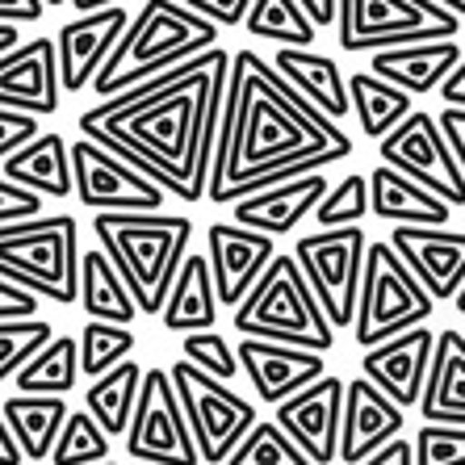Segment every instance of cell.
<instances>
[{
    "instance_id": "obj_1",
    "label": "cell",
    "mask_w": 465,
    "mask_h": 465,
    "mask_svg": "<svg viewBox=\"0 0 465 465\" xmlns=\"http://www.w3.org/2000/svg\"><path fill=\"white\" fill-rule=\"evenodd\" d=\"M227 80L239 97V130L235 143H231L223 184L210 193V202L231 206L239 197L285 184L293 176L323 173L327 163L352 155V139L344 134V126L327 122L319 109L306 105L272 72L264 54H231Z\"/></svg>"
},
{
    "instance_id": "obj_2",
    "label": "cell",
    "mask_w": 465,
    "mask_h": 465,
    "mask_svg": "<svg viewBox=\"0 0 465 465\" xmlns=\"http://www.w3.org/2000/svg\"><path fill=\"white\" fill-rule=\"evenodd\" d=\"M231 51L214 46L206 67L176 80L163 97L143 105H109L97 101L80 114V130L88 143L105 147L109 155H147L184 189V202H193V173L202 152V118L214 97V88L227 80Z\"/></svg>"
},
{
    "instance_id": "obj_3",
    "label": "cell",
    "mask_w": 465,
    "mask_h": 465,
    "mask_svg": "<svg viewBox=\"0 0 465 465\" xmlns=\"http://www.w3.org/2000/svg\"><path fill=\"white\" fill-rule=\"evenodd\" d=\"M210 46H218V25L202 22L176 0H143L139 17H130L126 34L109 51V59L101 64L97 80L88 88L101 101H109L173 72L176 64L193 59V54H206Z\"/></svg>"
},
{
    "instance_id": "obj_4",
    "label": "cell",
    "mask_w": 465,
    "mask_h": 465,
    "mask_svg": "<svg viewBox=\"0 0 465 465\" xmlns=\"http://www.w3.org/2000/svg\"><path fill=\"white\" fill-rule=\"evenodd\" d=\"M93 231L139 314H160L189 256L193 223L184 214H97Z\"/></svg>"
},
{
    "instance_id": "obj_5",
    "label": "cell",
    "mask_w": 465,
    "mask_h": 465,
    "mask_svg": "<svg viewBox=\"0 0 465 465\" xmlns=\"http://www.w3.org/2000/svg\"><path fill=\"white\" fill-rule=\"evenodd\" d=\"M235 331L239 340L311 348V352H323V357L336 344V331L327 327L298 260L282 256V252L269 260V269L260 272V282L248 290V298L235 306Z\"/></svg>"
},
{
    "instance_id": "obj_6",
    "label": "cell",
    "mask_w": 465,
    "mask_h": 465,
    "mask_svg": "<svg viewBox=\"0 0 465 465\" xmlns=\"http://www.w3.org/2000/svg\"><path fill=\"white\" fill-rule=\"evenodd\" d=\"M76 218L43 214L30 223L0 227V282L59 306L76 302L80 290V243Z\"/></svg>"
},
{
    "instance_id": "obj_7",
    "label": "cell",
    "mask_w": 465,
    "mask_h": 465,
    "mask_svg": "<svg viewBox=\"0 0 465 465\" xmlns=\"http://www.w3.org/2000/svg\"><path fill=\"white\" fill-rule=\"evenodd\" d=\"M436 302L423 293V285L411 277V269L394 256L386 239H373L365 248V269H361V290H357V314H352V336H357L361 352L373 344L423 327L432 319Z\"/></svg>"
},
{
    "instance_id": "obj_8",
    "label": "cell",
    "mask_w": 465,
    "mask_h": 465,
    "mask_svg": "<svg viewBox=\"0 0 465 465\" xmlns=\"http://www.w3.org/2000/svg\"><path fill=\"white\" fill-rule=\"evenodd\" d=\"M173 390L181 402V415L189 423V436L197 444V457L206 465H223L235 444L256 428V407L252 399H239L227 381L206 378L202 369H193L189 361L173 365Z\"/></svg>"
},
{
    "instance_id": "obj_9",
    "label": "cell",
    "mask_w": 465,
    "mask_h": 465,
    "mask_svg": "<svg viewBox=\"0 0 465 465\" xmlns=\"http://www.w3.org/2000/svg\"><path fill=\"white\" fill-rule=\"evenodd\" d=\"M340 46L348 54L386 51L402 43H436L457 38L461 22L432 0H340Z\"/></svg>"
},
{
    "instance_id": "obj_10",
    "label": "cell",
    "mask_w": 465,
    "mask_h": 465,
    "mask_svg": "<svg viewBox=\"0 0 465 465\" xmlns=\"http://www.w3.org/2000/svg\"><path fill=\"white\" fill-rule=\"evenodd\" d=\"M369 235L361 227H336V231H311L293 243V260L311 285L314 302L323 311L327 327H352L357 314V290L361 269H365Z\"/></svg>"
},
{
    "instance_id": "obj_11",
    "label": "cell",
    "mask_w": 465,
    "mask_h": 465,
    "mask_svg": "<svg viewBox=\"0 0 465 465\" xmlns=\"http://www.w3.org/2000/svg\"><path fill=\"white\" fill-rule=\"evenodd\" d=\"M378 160L394 173H402L407 181H415L420 189H428L432 197H440L449 210L465 206V173L457 163L453 147L444 139L440 122L423 109H411L399 126L390 130L378 143Z\"/></svg>"
},
{
    "instance_id": "obj_12",
    "label": "cell",
    "mask_w": 465,
    "mask_h": 465,
    "mask_svg": "<svg viewBox=\"0 0 465 465\" xmlns=\"http://www.w3.org/2000/svg\"><path fill=\"white\" fill-rule=\"evenodd\" d=\"M126 453L139 465H202L168 369H143L139 402L126 428Z\"/></svg>"
},
{
    "instance_id": "obj_13",
    "label": "cell",
    "mask_w": 465,
    "mask_h": 465,
    "mask_svg": "<svg viewBox=\"0 0 465 465\" xmlns=\"http://www.w3.org/2000/svg\"><path fill=\"white\" fill-rule=\"evenodd\" d=\"M67 155H72V193L93 214H160L168 193L155 189L143 173H134L130 163H122L118 155H109L105 147L76 139Z\"/></svg>"
},
{
    "instance_id": "obj_14",
    "label": "cell",
    "mask_w": 465,
    "mask_h": 465,
    "mask_svg": "<svg viewBox=\"0 0 465 465\" xmlns=\"http://www.w3.org/2000/svg\"><path fill=\"white\" fill-rule=\"evenodd\" d=\"M340 411H344V381L323 373L306 390L272 407V423L306 453L311 465L340 461Z\"/></svg>"
},
{
    "instance_id": "obj_15",
    "label": "cell",
    "mask_w": 465,
    "mask_h": 465,
    "mask_svg": "<svg viewBox=\"0 0 465 465\" xmlns=\"http://www.w3.org/2000/svg\"><path fill=\"white\" fill-rule=\"evenodd\" d=\"M432 302H453L465 285V231L394 227L386 239Z\"/></svg>"
},
{
    "instance_id": "obj_16",
    "label": "cell",
    "mask_w": 465,
    "mask_h": 465,
    "mask_svg": "<svg viewBox=\"0 0 465 465\" xmlns=\"http://www.w3.org/2000/svg\"><path fill=\"white\" fill-rule=\"evenodd\" d=\"M130 13L122 5L97 13H80L76 22L59 25L54 34V64H59V88L64 93H84L97 80L101 64L109 59V51L118 46V38L126 34Z\"/></svg>"
},
{
    "instance_id": "obj_17",
    "label": "cell",
    "mask_w": 465,
    "mask_h": 465,
    "mask_svg": "<svg viewBox=\"0 0 465 465\" xmlns=\"http://www.w3.org/2000/svg\"><path fill=\"white\" fill-rule=\"evenodd\" d=\"M432 352H436L432 327H411V331H402V336L386 340V344L365 348L361 378L373 381L390 402H399L407 411V407H420L423 381H428V369H432Z\"/></svg>"
},
{
    "instance_id": "obj_18",
    "label": "cell",
    "mask_w": 465,
    "mask_h": 465,
    "mask_svg": "<svg viewBox=\"0 0 465 465\" xmlns=\"http://www.w3.org/2000/svg\"><path fill=\"white\" fill-rule=\"evenodd\" d=\"M272 239L260 231L235 227V223H214L206 227V264L214 277L218 306H239L248 298V290L260 282V272L269 269Z\"/></svg>"
},
{
    "instance_id": "obj_19",
    "label": "cell",
    "mask_w": 465,
    "mask_h": 465,
    "mask_svg": "<svg viewBox=\"0 0 465 465\" xmlns=\"http://www.w3.org/2000/svg\"><path fill=\"white\" fill-rule=\"evenodd\" d=\"M59 64H54L51 38H30L0 54V109L51 118L59 114Z\"/></svg>"
},
{
    "instance_id": "obj_20",
    "label": "cell",
    "mask_w": 465,
    "mask_h": 465,
    "mask_svg": "<svg viewBox=\"0 0 465 465\" xmlns=\"http://www.w3.org/2000/svg\"><path fill=\"white\" fill-rule=\"evenodd\" d=\"M239 369L248 373L252 390L260 402H285L290 394L306 390L327 373V357L311 352V348H290V344H269V340H239Z\"/></svg>"
},
{
    "instance_id": "obj_21",
    "label": "cell",
    "mask_w": 465,
    "mask_h": 465,
    "mask_svg": "<svg viewBox=\"0 0 465 465\" xmlns=\"http://www.w3.org/2000/svg\"><path fill=\"white\" fill-rule=\"evenodd\" d=\"M407 411L390 402L373 381H344V411H340V461L361 465L373 449L402 436Z\"/></svg>"
},
{
    "instance_id": "obj_22",
    "label": "cell",
    "mask_w": 465,
    "mask_h": 465,
    "mask_svg": "<svg viewBox=\"0 0 465 465\" xmlns=\"http://www.w3.org/2000/svg\"><path fill=\"white\" fill-rule=\"evenodd\" d=\"M323 193H327V176L306 173L285 184H272V189H260L252 197H239V202H231V214H235V227H248L277 239V235H290L306 214H314Z\"/></svg>"
},
{
    "instance_id": "obj_23",
    "label": "cell",
    "mask_w": 465,
    "mask_h": 465,
    "mask_svg": "<svg viewBox=\"0 0 465 465\" xmlns=\"http://www.w3.org/2000/svg\"><path fill=\"white\" fill-rule=\"evenodd\" d=\"M457 64H461L457 38H436V43H402L373 51L369 72L386 80V84H394L399 93H407V97H420V93H436Z\"/></svg>"
},
{
    "instance_id": "obj_24",
    "label": "cell",
    "mask_w": 465,
    "mask_h": 465,
    "mask_svg": "<svg viewBox=\"0 0 465 465\" xmlns=\"http://www.w3.org/2000/svg\"><path fill=\"white\" fill-rule=\"evenodd\" d=\"M272 72L298 93L311 109H319L327 122H344L352 114L348 105V80L340 76L336 59H327L319 51H298V46H277L272 51Z\"/></svg>"
},
{
    "instance_id": "obj_25",
    "label": "cell",
    "mask_w": 465,
    "mask_h": 465,
    "mask_svg": "<svg viewBox=\"0 0 465 465\" xmlns=\"http://www.w3.org/2000/svg\"><path fill=\"white\" fill-rule=\"evenodd\" d=\"M420 411L428 423H453L465 428V331L444 327L436 336L432 369L423 381Z\"/></svg>"
},
{
    "instance_id": "obj_26",
    "label": "cell",
    "mask_w": 465,
    "mask_h": 465,
    "mask_svg": "<svg viewBox=\"0 0 465 465\" xmlns=\"http://www.w3.org/2000/svg\"><path fill=\"white\" fill-rule=\"evenodd\" d=\"M369 214L381 223H394V227H449L453 210L415 181H407L402 173L378 163L369 176Z\"/></svg>"
},
{
    "instance_id": "obj_27",
    "label": "cell",
    "mask_w": 465,
    "mask_h": 465,
    "mask_svg": "<svg viewBox=\"0 0 465 465\" xmlns=\"http://www.w3.org/2000/svg\"><path fill=\"white\" fill-rule=\"evenodd\" d=\"M214 319H218V293H214L206 252H189L181 272H176L173 290H168L160 323L168 327V331L193 336V331H214Z\"/></svg>"
},
{
    "instance_id": "obj_28",
    "label": "cell",
    "mask_w": 465,
    "mask_h": 465,
    "mask_svg": "<svg viewBox=\"0 0 465 465\" xmlns=\"http://www.w3.org/2000/svg\"><path fill=\"white\" fill-rule=\"evenodd\" d=\"M67 411H72L67 399H54V394H9L5 399L0 415L22 449V461H51V449L59 440Z\"/></svg>"
},
{
    "instance_id": "obj_29",
    "label": "cell",
    "mask_w": 465,
    "mask_h": 465,
    "mask_svg": "<svg viewBox=\"0 0 465 465\" xmlns=\"http://www.w3.org/2000/svg\"><path fill=\"white\" fill-rule=\"evenodd\" d=\"M5 181L22 184L38 197H72V155L64 134H38L5 160Z\"/></svg>"
},
{
    "instance_id": "obj_30",
    "label": "cell",
    "mask_w": 465,
    "mask_h": 465,
    "mask_svg": "<svg viewBox=\"0 0 465 465\" xmlns=\"http://www.w3.org/2000/svg\"><path fill=\"white\" fill-rule=\"evenodd\" d=\"M76 302L88 311V319L97 323H118L130 327L134 323V298H130L126 282L118 277V269L109 264V256L101 248L93 252H80V290H76Z\"/></svg>"
},
{
    "instance_id": "obj_31",
    "label": "cell",
    "mask_w": 465,
    "mask_h": 465,
    "mask_svg": "<svg viewBox=\"0 0 465 465\" xmlns=\"http://www.w3.org/2000/svg\"><path fill=\"white\" fill-rule=\"evenodd\" d=\"M139 386H143V369L139 361H122L109 373H101L84 394V411L97 420V428L105 436H126L134 402H139Z\"/></svg>"
},
{
    "instance_id": "obj_32",
    "label": "cell",
    "mask_w": 465,
    "mask_h": 465,
    "mask_svg": "<svg viewBox=\"0 0 465 465\" xmlns=\"http://www.w3.org/2000/svg\"><path fill=\"white\" fill-rule=\"evenodd\" d=\"M17 394H54L64 399L72 394L80 381V348L72 336H59L54 331L22 369H17Z\"/></svg>"
},
{
    "instance_id": "obj_33",
    "label": "cell",
    "mask_w": 465,
    "mask_h": 465,
    "mask_svg": "<svg viewBox=\"0 0 465 465\" xmlns=\"http://www.w3.org/2000/svg\"><path fill=\"white\" fill-rule=\"evenodd\" d=\"M348 105L357 114L361 130H365V139L381 143L390 130L399 126L407 114H411V97L399 93L394 84L378 80L373 72H357V76H348Z\"/></svg>"
},
{
    "instance_id": "obj_34",
    "label": "cell",
    "mask_w": 465,
    "mask_h": 465,
    "mask_svg": "<svg viewBox=\"0 0 465 465\" xmlns=\"http://www.w3.org/2000/svg\"><path fill=\"white\" fill-rule=\"evenodd\" d=\"M243 30L260 43L277 46H298V51H311V43L319 38L314 22L298 9V0H252L248 17H243Z\"/></svg>"
},
{
    "instance_id": "obj_35",
    "label": "cell",
    "mask_w": 465,
    "mask_h": 465,
    "mask_svg": "<svg viewBox=\"0 0 465 465\" xmlns=\"http://www.w3.org/2000/svg\"><path fill=\"white\" fill-rule=\"evenodd\" d=\"M76 348H80V373H88V378L97 381L101 373H109L114 365L130 361V352H134V331H130V327H118V323H97V319H88L80 340H76Z\"/></svg>"
},
{
    "instance_id": "obj_36",
    "label": "cell",
    "mask_w": 465,
    "mask_h": 465,
    "mask_svg": "<svg viewBox=\"0 0 465 465\" xmlns=\"http://www.w3.org/2000/svg\"><path fill=\"white\" fill-rule=\"evenodd\" d=\"M109 461V436L88 411H67L59 440L51 449V465H101Z\"/></svg>"
},
{
    "instance_id": "obj_37",
    "label": "cell",
    "mask_w": 465,
    "mask_h": 465,
    "mask_svg": "<svg viewBox=\"0 0 465 465\" xmlns=\"http://www.w3.org/2000/svg\"><path fill=\"white\" fill-rule=\"evenodd\" d=\"M223 465H311V461L272 420H256V428L235 444V453Z\"/></svg>"
},
{
    "instance_id": "obj_38",
    "label": "cell",
    "mask_w": 465,
    "mask_h": 465,
    "mask_svg": "<svg viewBox=\"0 0 465 465\" xmlns=\"http://www.w3.org/2000/svg\"><path fill=\"white\" fill-rule=\"evenodd\" d=\"M361 218H369V176L352 173L340 184H327V193L314 206V223L319 231H336V227H357Z\"/></svg>"
},
{
    "instance_id": "obj_39",
    "label": "cell",
    "mask_w": 465,
    "mask_h": 465,
    "mask_svg": "<svg viewBox=\"0 0 465 465\" xmlns=\"http://www.w3.org/2000/svg\"><path fill=\"white\" fill-rule=\"evenodd\" d=\"M54 336V323L46 319H5L0 323V386L9 378H17V369Z\"/></svg>"
},
{
    "instance_id": "obj_40",
    "label": "cell",
    "mask_w": 465,
    "mask_h": 465,
    "mask_svg": "<svg viewBox=\"0 0 465 465\" xmlns=\"http://www.w3.org/2000/svg\"><path fill=\"white\" fill-rule=\"evenodd\" d=\"M181 352H184V361L193 369H202L206 378H218V381H227V386L239 378V357L223 331H193V336H184Z\"/></svg>"
},
{
    "instance_id": "obj_41",
    "label": "cell",
    "mask_w": 465,
    "mask_h": 465,
    "mask_svg": "<svg viewBox=\"0 0 465 465\" xmlns=\"http://www.w3.org/2000/svg\"><path fill=\"white\" fill-rule=\"evenodd\" d=\"M415 465H465V428L453 423H423L411 440Z\"/></svg>"
},
{
    "instance_id": "obj_42",
    "label": "cell",
    "mask_w": 465,
    "mask_h": 465,
    "mask_svg": "<svg viewBox=\"0 0 465 465\" xmlns=\"http://www.w3.org/2000/svg\"><path fill=\"white\" fill-rule=\"evenodd\" d=\"M30 218H43V197L0 176V227H13V223H30Z\"/></svg>"
},
{
    "instance_id": "obj_43",
    "label": "cell",
    "mask_w": 465,
    "mask_h": 465,
    "mask_svg": "<svg viewBox=\"0 0 465 465\" xmlns=\"http://www.w3.org/2000/svg\"><path fill=\"white\" fill-rule=\"evenodd\" d=\"M30 139H38V118H30V114H13V109H0V163L9 160L13 152H22Z\"/></svg>"
},
{
    "instance_id": "obj_44",
    "label": "cell",
    "mask_w": 465,
    "mask_h": 465,
    "mask_svg": "<svg viewBox=\"0 0 465 465\" xmlns=\"http://www.w3.org/2000/svg\"><path fill=\"white\" fill-rule=\"evenodd\" d=\"M189 13H197L202 22H210V25H243V17H248V9H252V0H181Z\"/></svg>"
},
{
    "instance_id": "obj_45",
    "label": "cell",
    "mask_w": 465,
    "mask_h": 465,
    "mask_svg": "<svg viewBox=\"0 0 465 465\" xmlns=\"http://www.w3.org/2000/svg\"><path fill=\"white\" fill-rule=\"evenodd\" d=\"M34 314H38V298H34V293L0 282V323H5V319H34Z\"/></svg>"
},
{
    "instance_id": "obj_46",
    "label": "cell",
    "mask_w": 465,
    "mask_h": 465,
    "mask_svg": "<svg viewBox=\"0 0 465 465\" xmlns=\"http://www.w3.org/2000/svg\"><path fill=\"white\" fill-rule=\"evenodd\" d=\"M361 465H415V449L407 436H394V440H386L381 449H373Z\"/></svg>"
},
{
    "instance_id": "obj_47",
    "label": "cell",
    "mask_w": 465,
    "mask_h": 465,
    "mask_svg": "<svg viewBox=\"0 0 465 465\" xmlns=\"http://www.w3.org/2000/svg\"><path fill=\"white\" fill-rule=\"evenodd\" d=\"M43 9V0H0V25H34Z\"/></svg>"
},
{
    "instance_id": "obj_48",
    "label": "cell",
    "mask_w": 465,
    "mask_h": 465,
    "mask_svg": "<svg viewBox=\"0 0 465 465\" xmlns=\"http://www.w3.org/2000/svg\"><path fill=\"white\" fill-rule=\"evenodd\" d=\"M440 130H444V139H449V147H453L457 163H461V173H465V109H440Z\"/></svg>"
},
{
    "instance_id": "obj_49",
    "label": "cell",
    "mask_w": 465,
    "mask_h": 465,
    "mask_svg": "<svg viewBox=\"0 0 465 465\" xmlns=\"http://www.w3.org/2000/svg\"><path fill=\"white\" fill-rule=\"evenodd\" d=\"M440 101H444V109H465V54H461V64L449 72V80L440 84Z\"/></svg>"
},
{
    "instance_id": "obj_50",
    "label": "cell",
    "mask_w": 465,
    "mask_h": 465,
    "mask_svg": "<svg viewBox=\"0 0 465 465\" xmlns=\"http://www.w3.org/2000/svg\"><path fill=\"white\" fill-rule=\"evenodd\" d=\"M298 9H302L306 17L314 22V30H319V25H331V22H336L340 0H298Z\"/></svg>"
},
{
    "instance_id": "obj_51",
    "label": "cell",
    "mask_w": 465,
    "mask_h": 465,
    "mask_svg": "<svg viewBox=\"0 0 465 465\" xmlns=\"http://www.w3.org/2000/svg\"><path fill=\"white\" fill-rule=\"evenodd\" d=\"M0 465H22V449H17L13 432L5 428V415H0Z\"/></svg>"
},
{
    "instance_id": "obj_52",
    "label": "cell",
    "mask_w": 465,
    "mask_h": 465,
    "mask_svg": "<svg viewBox=\"0 0 465 465\" xmlns=\"http://www.w3.org/2000/svg\"><path fill=\"white\" fill-rule=\"evenodd\" d=\"M13 46H22V30L17 25H0V54H9Z\"/></svg>"
},
{
    "instance_id": "obj_53",
    "label": "cell",
    "mask_w": 465,
    "mask_h": 465,
    "mask_svg": "<svg viewBox=\"0 0 465 465\" xmlns=\"http://www.w3.org/2000/svg\"><path fill=\"white\" fill-rule=\"evenodd\" d=\"M72 5H76V13H97V9H114L122 0H72Z\"/></svg>"
},
{
    "instance_id": "obj_54",
    "label": "cell",
    "mask_w": 465,
    "mask_h": 465,
    "mask_svg": "<svg viewBox=\"0 0 465 465\" xmlns=\"http://www.w3.org/2000/svg\"><path fill=\"white\" fill-rule=\"evenodd\" d=\"M432 5H440L444 13H453L457 22H465V0H432Z\"/></svg>"
},
{
    "instance_id": "obj_55",
    "label": "cell",
    "mask_w": 465,
    "mask_h": 465,
    "mask_svg": "<svg viewBox=\"0 0 465 465\" xmlns=\"http://www.w3.org/2000/svg\"><path fill=\"white\" fill-rule=\"evenodd\" d=\"M453 306H457V314H465V285H461V293L453 298Z\"/></svg>"
},
{
    "instance_id": "obj_56",
    "label": "cell",
    "mask_w": 465,
    "mask_h": 465,
    "mask_svg": "<svg viewBox=\"0 0 465 465\" xmlns=\"http://www.w3.org/2000/svg\"><path fill=\"white\" fill-rule=\"evenodd\" d=\"M46 9H59V5H67V0H43Z\"/></svg>"
},
{
    "instance_id": "obj_57",
    "label": "cell",
    "mask_w": 465,
    "mask_h": 465,
    "mask_svg": "<svg viewBox=\"0 0 465 465\" xmlns=\"http://www.w3.org/2000/svg\"><path fill=\"white\" fill-rule=\"evenodd\" d=\"M101 465H118V461H101Z\"/></svg>"
}]
</instances>
